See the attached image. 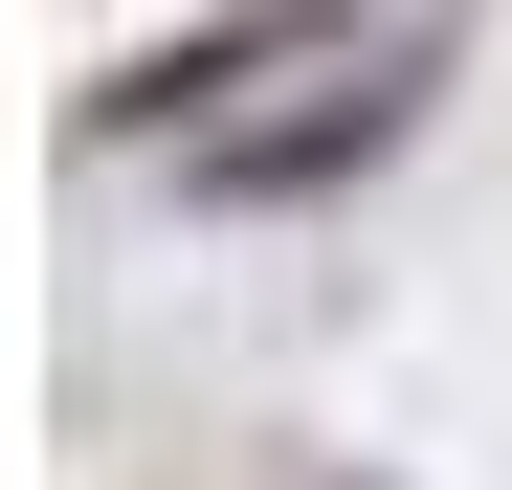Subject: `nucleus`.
<instances>
[{
  "mask_svg": "<svg viewBox=\"0 0 512 490\" xmlns=\"http://www.w3.org/2000/svg\"><path fill=\"white\" fill-rule=\"evenodd\" d=\"M401 112H423V45H401V67H334V112H290V134H223L201 179H223V201H290V179H334V156H379Z\"/></svg>",
  "mask_w": 512,
  "mask_h": 490,
  "instance_id": "obj_1",
  "label": "nucleus"
}]
</instances>
